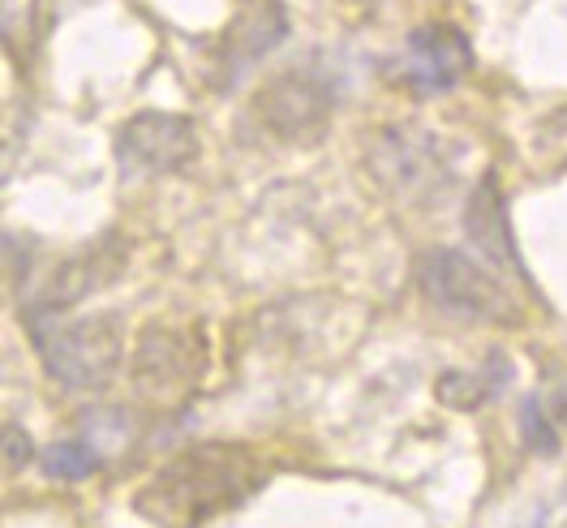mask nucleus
I'll use <instances>...</instances> for the list:
<instances>
[{"mask_svg":"<svg viewBox=\"0 0 567 528\" xmlns=\"http://www.w3.org/2000/svg\"><path fill=\"white\" fill-rule=\"evenodd\" d=\"M262 468L246 447L203 443L164 464L138 490V511L159 528H203L258 490Z\"/></svg>","mask_w":567,"mask_h":528,"instance_id":"nucleus-1","label":"nucleus"},{"mask_svg":"<svg viewBox=\"0 0 567 528\" xmlns=\"http://www.w3.org/2000/svg\"><path fill=\"white\" fill-rule=\"evenodd\" d=\"M31 340L48 365V374L70 391H100L116 379L121 356H125V335L116 314H91L56 322V310H35Z\"/></svg>","mask_w":567,"mask_h":528,"instance_id":"nucleus-2","label":"nucleus"},{"mask_svg":"<svg viewBox=\"0 0 567 528\" xmlns=\"http://www.w3.org/2000/svg\"><path fill=\"white\" fill-rule=\"evenodd\" d=\"M422 292L447 314L468 322H520V306L512 301V288L486 271L464 249H430L417 262Z\"/></svg>","mask_w":567,"mask_h":528,"instance_id":"nucleus-3","label":"nucleus"},{"mask_svg":"<svg viewBox=\"0 0 567 528\" xmlns=\"http://www.w3.org/2000/svg\"><path fill=\"white\" fill-rule=\"evenodd\" d=\"M370 173L391 198L425 203L439 198V189H447L456 168L447 159V146L434 134L417 125H388L370 146Z\"/></svg>","mask_w":567,"mask_h":528,"instance_id":"nucleus-4","label":"nucleus"},{"mask_svg":"<svg viewBox=\"0 0 567 528\" xmlns=\"http://www.w3.org/2000/svg\"><path fill=\"white\" fill-rule=\"evenodd\" d=\"M331 107H336V91L310 65H292V70L276 73L254 100V112L262 116V125L276 138L297 142V146H310L327 134Z\"/></svg>","mask_w":567,"mask_h":528,"instance_id":"nucleus-5","label":"nucleus"},{"mask_svg":"<svg viewBox=\"0 0 567 528\" xmlns=\"http://www.w3.org/2000/svg\"><path fill=\"white\" fill-rule=\"evenodd\" d=\"M116 151H121L125 173L164 176L189 168L203 155V142H198V130H194L189 116H177V112H138V116L125 121Z\"/></svg>","mask_w":567,"mask_h":528,"instance_id":"nucleus-6","label":"nucleus"},{"mask_svg":"<svg viewBox=\"0 0 567 528\" xmlns=\"http://www.w3.org/2000/svg\"><path fill=\"white\" fill-rule=\"evenodd\" d=\"M473 70V43L452 22H425L404 39L400 73L417 95H443Z\"/></svg>","mask_w":567,"mask_h":528,"instance_id":"nucleus-7","label":"nucleus"},{"mask_svg":"<svg viewBox=\"0 0 567 528\" xmlns=\"http://www.w3.org/2000/svg\"><path fill=\"white\" fill-rule=\"evenodd\" d=\"M203 349L194 335H181L168 327H146L134 349V379L146 395L155 400H173L185 395L203 379Z\"/></svg>","mask_w":567,"mask_h":528,"instance_id":"nucleus-8","label":"nucleus"},{"mask_svg":"<svg viewBox=\"0 0 567 528\" xmlns=\"http://www.w3.org/2000/svg\"><path fill=\"white\" fill-rule=\"evenodd\" d=\"M464 232H468L473 249L486 262H495L503 276H516V280L529 283V267H525L520 249L512 241V224H507V207H503V189H498L495 173H486L473 185V194L464 203Z\"/></svg>","mask_w":567,"mask_h":528,"instance_id":"nucleus-9","label":"nucleus"},{"mask_svg":"<svg viewBox=\"0 0 567 528\" xmlns=\"http://www.w3.org/2000/svg\"><path fill=\"white\" fill-rule=\"evenodd\" d=\"M284 35H288V13L280 0H241L219 43V65L228 77H241L271 48H280Z\"/></svg>","mask_w":567,"mask_h":528,"instance_id":"nucleus-10","label":"nucleus"},{"mask_svg":"<svg viewBox=\"0 0 567 528\" xmlns=\"http://www.w3.org/2000/svg\"><path fill=\"white\" fill-rule=\"evenodd\" d=\"M100 468V452L91 443H78V438H65V443H52L43 452V473L56 477V482H82Z\"/></svg>","mask_w":567,"mask_h":528,"instance_id":"nucleus-11","label":"nucleus"},{"mask_svg":"<svg viewBox=\"0 0 567 528\" xmlns=\"http://www.w3.org/2000/svg\"><path fill=\"white\" fill-rule=\"evenodd\" d=\"M498 383H486L482 374H473V370H447L439 383H434V391H439V400L447 404V408H461V413H468V408H482L491 395H495Z\"/></svg>","mask_w":567,"mask_h":528,"instance_id":"nucleus-12","label":"nucleus"},{"mask_svg":"<svg viewBox=\"0 0 567 528\" xmlns=\"http://www.w3.org/2000/svg\"><path fill=\"white\" fill-rule=\"evenodd\" d=\"M520 434H525V447L533 456H555L559 452V425L550 422L542 395H529L525 408H520Z\"/></svg>","mask_w":567,"mask_h":528,"instance_id":"nucleus-13","label":"nucleus"},{"mask_svg":"<svg viewBox=\"0 0 567 528\" xmlns=\"http://www.w3.org/2000/svg\"><path fill=\"white\" fill-rule=\"evenodd\" d=\"M31 456H35V447H31L27 429L22 425H4V468L9 473H22L31 464Z\"/></svg>","mask_w":567,"mask_h":528,"instance_id":"nucleus-14","label":"nucleus"}]
</instances>
